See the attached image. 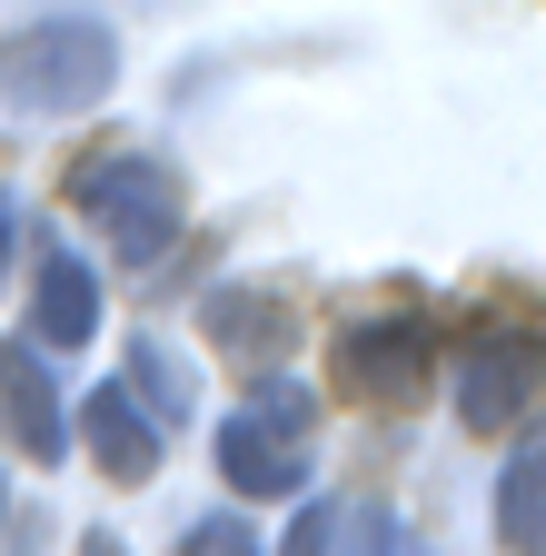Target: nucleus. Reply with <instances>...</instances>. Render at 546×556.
I'll return each instance as SVG.
<instances>
[{"label": "nucleus", "mask_w": 546, "mask_h": 556, "mask_svg": "<svg viewBox=\"0 0 546 556\" xmlns=\"http://www.w3.org/2000/svg\"><path fill=\"white\" fill-rule=\"evenodd\" d=\"M80 438L110 467V486H150V467H160V417H150V397L129 388V378H100L80 397Z\"/></svg>", "instance_id": "6"}, {"label": "nucleus", "mask_w": 546, "mask_h": 556, "mask_svg": "<svg viewBox=\"0 0 546 556\" xmlns=\"http://www.w3.org/2000/svg\"><path fill=\"white\" fill-rule=\"evenodd\" d=\"M428 378H437V328H428L418 308H388V318L338 328V388H348V397L407 407Z\"/></svg>", "instance_id": "5"}, {"label": "nucleus", "mask_w": 546, "mask_h": 556, "mask_svg": "<svg viewBox=\"0 0 546 556\" xmlns=\"http://www.w3.org/2000/svg\"><path fill=\"white\" fill-rule=\"evenodd\" d=\"M129 388L150 397L160 428H189V417H199V368L179 358L169 338H140V348H129Z\"/></svg>", "instance_id": "11"}, {"label": "nucleus", "mask_w": 546, "mask_h": 556, "mask_svg": "<svg viewBox=\"0 0 546 556\" xmlns=\"http://www.w3.org/2000/svg\"><path fill=\"white\" fill-rule=\"evenodd\" d=\"M119 90V40L100 21H30L0 40V110L21 119H80Z\"/></svg>", "instance_id": "1"}, {"label": "nucleus", "mask_w": 546, "mask_h": 556, "mask_svg": "<svg viewBox=\"0 0 546 556\" xmlns=\"http://www.w3.org/2000/svg\"><path fill=\"white\" fill-rule=\"evenodd\" d=\"M497 536L507 546H546V438H526L497 477Z\"/></svg>", "instance_id": "12"}, {"label": "nucleus", "mask_w": 546, "mask_h": 556, "mask_svg": "<svg viewBox=\"0 0 546 556\" xmlns=\"http://www.w3.org/2000/svg\"><path fill=\"white\" fill-rule=\"evenodd\" d=\"M289 546L299 556H328V546H407V527L388 517V507H368V497H318V507H299V527H289Z\"/></svg>", "instance_id": "9"}, {"label": "nucleus", "mask_w": 546, "mask_h": 556, "mask_svg": "<svg viewBox=\"0 0 546 556\" xmlns=\"http://www.w3.org/2000/svg\"><path fill=\"white\" fill-rule=\"evenodd\" d=\"M11 249H21V199L0 189V278H11Z\"/></svg>", "instance_id": "14"}, {"label": "nucleus", "mask_w": 546, "mask_h": 556, "mask_svg": "<svg viewBox=\"0 0 546 556\" xmlns=\"http://www.w3.org/2000/svg\"><path fill=\"white\" fill-rule=\"evenodd\" d=\"M30 318H40V348H80V338H100V268H90L80 249H40Z\"/></svg>", "instance_id": "8"}, {"label": "nucleus", "mask_w": 546, "mask_h": 556, "mask_svg": "<svg viewBox=\"0 0 546 556\" xmlns=\"http://www.w3.org/2000/svg\"><path fill=\"white\" fill-rule=\"evenodd\" d=\"M209 338H219V348H239L249 368H258V358L279 368V358H289V338H299V318H289L279 299H249V289H219V299H209Z\"/></svg>", "instance_id": "10"}, {"label": "nucleus", "mask_w": 546, "mask_h": 556, "mask_svg": "<svg viewBox=\"0 0 546 556\" xmlns=\"http://www.w3.org/2000/svg\"><path fill=\"white\" fill-rule=\"evenodd\" d=\"M71 199L110 229V249H119L129 268H150V258L179 239V169H160V160H140V150L90 160V169L71 179Z\"/></svg>", "instance_id": "3"}, {"label": "nucleus", "mask_w": 546, "mask_h": 556, "mask_svg": "<svg viewBox=\"0 0 546 556\" xmlns=\"http://www.w3.org/2000/svg\"><path fill=\"white\" fill-rule=\"evenodd\" d=\"M0 428L21 438V457L30 467H60L71 457V417H60V378L40 368V348H0Z\"/></svg>", "instance_id": "7"}, {"label": "nucleus", "mask_w": 546, "mask_h": 556, "mask_svg": "<svg viewBox=\"0 0 546 556\" xmlns=\"http://www.w3.org/2000/svg\"><path fill=\"white\" fill-rule=\"evenodd\" d=\"M189 546H199V556H239V546H249V527H239V517H199V527H189Z\"/></svg>", "instance_id": "13"}, {"label": "nucleus", "mask_w": 546, "mask_h": 556, "mask_svg": "<svg viewBox=\"0 0 546 556\" xmlns=\"http://www.w3.org/2000/svg\"><path fill=\"white\" fill-rule=\"evenodd\" d=\"M308 417L318 397L299 378H268L229 428H219V477H229V497H299L308 486Z\"/></svg>", "instance_id": "2"}, {"label": "nucleus", "mask_w": 546, "mask_h": 556, "mask_svg": "<svg viewBox=\"0 0 546 556\" xmlns=\"http://www.w3.org/2000/svg\"><path fill=\"white\" fill-rule=\"evenodd\" d=\"M447 388H457V417H467L477 438L517 428V417L536 407V388H546V338H536V328H477V338L457 348Z\"/></svg>", "instance_id": "4"}]
</instances>
